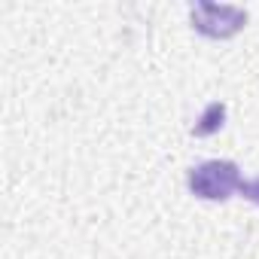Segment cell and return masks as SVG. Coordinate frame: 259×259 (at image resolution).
I'll use <instances>...</instances> for the list:
<instances>
[{
  "mask_svg": "<svg viewBox=\"0 0 259 259\" xmlns=\"http://www.w3.org/2000/svg\"><path fill=\"white\" fill-rule=\"evenodd\" d=\"M241 171L235 162H226V159H210V162H201L189 171V189L192 195L198 198H207V201H226L232 198V192H241Z\"/></svg>",
  "mask_w": 259,
  "mask_h": 259,
  "instance_id": "cell-1",
  "label": "cell"
},
{
  "mask_svg": "<svg viewBox=\"0 0 259 259\" xmlns=\"http://www.w3.org/2000/svg\"><path fill=\"white\" fill-rule=\"evenodd\" d=\"M189 16H192V28L213 40H226L247 25V13L229 4H204L201 0L189 10Z\"/></svg>",
  "mask_w": 259,
  "mask_h": 259,
  "instance_id": "cell-2",
  "label": "cell"
},
{
  "mask_svg": "<svg viewBox=\"0 0 259 259\" xmlns=\"http://www.w3.org/2000/svg\"><path fill=\"white\" fill-rule=\"evenodd\" d=\"M223 119H226V107H223V104H207V110L201 113V119L192 125V135H195V138H204V135L220 132Z\"/></svg>",
  "mask_w": 259,
  "mask_h": 259,
  "instance_id": "cell-3",
  "label": "cell"
},
{
  "mask_svg": "<svg viewBox=\"0 0 259 259\" xmlns=\"http://www.w3.org/2000/svg\"><path fill=\"white\" fill-rule=\"evenodd\" d=\"M241 195H244V198H250L253 204H259V177H256V180L241 183Z\"/></svg>",
  "mask_w": 259,
  "mask_h": 259,
  "instance_id": "cell-4",
  "label": "cell"
}]
</instances>
